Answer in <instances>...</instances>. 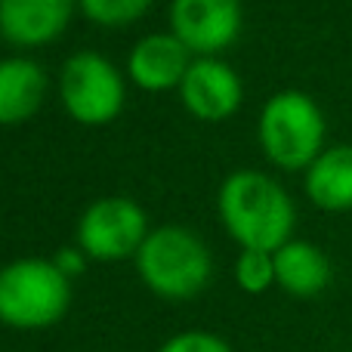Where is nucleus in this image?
<instances>
[{
  "instance_id": "f257e3e1",
  "label": "nucleus",
  "mask_w": 352,
  "mask_h": 352,
  "mask_svg": "<svg viewBox=\"0 0 352 352\" xmlns=\"http://www.w3.org/2000/svg\"><path fill=\"white\" fill-rule=\"evenodd\" d=\"M219 213L244 250L285 248L294 229V204L278 182L263 173H235L219 192Z\"/></svg>"
},
{
  "instance_id": "f03ea898",
  "label": "nucleus",
  "mask_w": 352,
  "mask_h": 352,
  "mask_svg": "<svg viewBox=\"0 0 352 352\" xmlns=\"http://www.w3.org/2000/svg\"><path fill=\"white\" fill-rule=\"evenodd\" d=\"M68 278L56 263L19 260L0 269V322L12 328H47L68 309Z\"/></svg>"
},
{
  "instance_id": "7ed1b4c3",
  "label": "nucleus",
  "mask_w": 352,
  "mask_h": 352,
  "mask_svg": "<svg viewBox=\"0 0 352 352\" xmlns=\"http://www.w3.org/2000/svg\"><path fill=\"white\" fill-rule=\"evenodd\" d=\"M140 275L155 294L167 300L195 297L210 278V254L198 241V235L167 226L142 241L136 250Z\"/></svg>"
},
{
  "instance_id": "20e7f679",
  "label": "nucleus",
  "mask_w": 352,
  "mask_h": 352,
  "mask_svg": "<svg viewBox=\"0 0 352 352\" xmlns=\"http://www.w3.org/2000/svg\"><path fill=\"white\" fill-rule=\"evenodd\" d=\"M324 140V118L306 93L285 90L266 102L260 118V142L278 167H312Z\"/></svg>"
},
{
  "instance_id": "39448f33",
  "label": "nucleus",
  "mask_w": 352,
  "mask_h": 352,
  "mask_svg": "<svg viewBox=\"0 0 352 352\" xmlns=\"http://www.w3.org/2000/svg\"><path fill=\"white\" fill-rule=\"evenodd\" d=\"M62 96L80 124H105L121 111L124 87L118 72L96 53H78L65 62Z\"/></svg>"
},
{
  "instance_id": "423d86ee",
  "label": "nucleus",
  "mask_w": 352,
  "mask_h": 352,
  "mask_svg": "<svg viewBox=\"0 0 352 352\" xmlns=\"http://www.w3.org/2000/svg\"><path fill=\"white\" fill-rule=\"evenodd\" d=\"M80 248L96 260H115L142 248L146 213L127 198H105L93 204L80 219Z\"/></svg>"
},
{
  "instance_id": "0eeeda50",
  "label": "nucleus",
  "mask_w": 352,
  "mask_h": 352,
  "mask_svg": "<svg viewBox=\"0 0 352 352\" xmlns=\"http://www.w3.org/2000/svg\"><path fill=\"white\" fill-rule=\"evenodd\" d=\"M173 31L186 50L217 53L235 41L241 28L238 0H173Z\"/></svg>"
},
{
  "instance_id": "6e6552de",
  "label": "nucleus",
  "mask_w": 352,
  "mask_h": 352,
  "mask_svg": "<svg viewBox=\"0 0 352 352\" xmlns=\"http://www.w3.org/2000/svg\"><path fill=\"white\" fill-rule=\"evenodd\" d=\"M182 102L192 115L204 121H219L232 115L241 102V80L229 65L213 59H201L188 65L182 78Z\"/></svg>"
},
{
  "instance_id": "1a4fd4ad",
  "label": "nucleus",
  "mask_w": 352,
  "mask_h": 352,
  "mask_svg": "<svg viewBox=\"0 0 352 352\" xmlns=\"http://www.w3.org/2000/svg\"><path fill=\"white\" fill-rule=\"evenodd\" d=\"M72 0H0V31L12 43H47L65 28Z\"/></svg>"
},
{
  "instance_id": "9d476101",
  "label": "nucleus",
  "mask_w": 352,
  "mask_h": 352,
  "mask_svg": "<svg viewBox=\"0 0 352 352\" xmlns=\"http://www.w3.org/2000/svg\"><path fill=\"white\" fill-rule=\"evenodd\" d=\"M188 72V50L179 37L170 34H152L142 43H136L130 56V74L146 90H164L176 80L182 84Z\"/></svg>"
},
{
  "instance_id": "9b49d317",
  "label": "nucleus",
  "mask_w": 352,
  "mask_h": 352,
  "mask_svg": "<svg viewBox=\"0 0 352 352\" xmlns=\"http://www.w3.org/2000/svg\"><path fill=\"white\" fill-rule=\"evenodd\" d=\"M275 281L294 297H316L331 281V263L318 248L306 241H287L275 250Z\"/></svg>"
},
{
  "instance_id": "f8f14e48",
  "label": "nucleus",
  "mask_w": 352,
  "mask_h": 352,
  "mask_svg": "<svg viewBox=\"0 0 352 352\" xmlns=\"http://www.w3.org/2000/svg\"><path fill=\"white\" fill-rule=\"evenodd\" d=\"M306 192L324 210H352V146L318 155L306 173Z\"/></svg>"
},
{
  "instance_id": "ddd939ff",
  "label": "nucleus",
  "mask_w": 352,
  "mask_h": 352,
  "mask_svg": "<svg viewBox=\"0 0 352 352\" xmlns=\"http://www.w3.org/2000/svg\"><path fill=\"white\" fill-rule=\"evenodd\" d=\"M43 99V72L31 59L0 62V124H19Z\"/></svg>"
},
{
  "instance_id": "4468645a",
  "label": "nucleus",
  "mask_w": 352,
  "mask_h": 352,
  "mask_svg": "<svg viewBox=\"0 0 352 352\" xmlns=\"http://www.w3.org/2000/svg\"><path fill=\"white\" fill-rule=\"evenodd\" d=\"M275 281V263L269 254L263 250H244L241 260H238V285L250 294L266 291Z\"/></svg>"
},
{
  "instance_id": "2eb2a0df",
  "label": "nucleus",
  "mask_w": 352,
  "mask_h": 352,
  "mask_svg": "<svg viewBox=\"0 0 352 352\" xmlns=\"http://www.w3.org/2000/svg\"><path fill=\"white\" fill-rule=\"evenodd\" d=\"M80 3H84L87 16L96 19V22L124 25V22H133L136 16H142L148 0H80Z\"/></svg>"
},
{
  "instance_id": "dca6fc26",
  "label": "nucleus",
  "mask_w": 352,
  "mask_h": 352,
  "mask_svg": "<svg viewBox=\"0 0 352 352\" xmlns=\"http://www.w3.org/2000/svg\"><path fill=\"white\" fill-rule=\"evenodd\" d=\"M158 352H232L219 337L213 334H201V331H192V334H179L173 340H167Z\"/></svg>"
},
{
  "instance_id": "f3484780",
  "label": "nucleus",
  "mask_w": 352,
  "mask_h": 352,
  "mask_svg": "<svg viewBox=\"0 0 352 352\" xmlns=\"http://www.w3.org/2000/svg\"><path fill=\"white\" fill-rule=\"evenodd\" d=\"M56 266H59L62 272H65V269H72V272H78V269H80V260H78V256H74V254H68V250H65V254L59 256V263H56Z\"/></svg>"
}]
</instances>
